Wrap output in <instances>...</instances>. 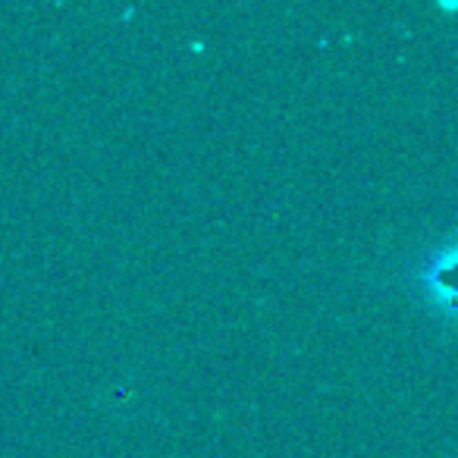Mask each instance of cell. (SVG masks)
<instances>
[{
  "mask_svg": "<svg viewBox=\"0 0 458 458\" xmlns=\"http://www.w3.org/2000/svg\"><path fill=\"white\" fill-rule=\"evenodd\" d=\"M427 283H430L437 305L458 314V249L443 251V255L433 261V270L427 274Z\"/></svg>",
  "mask_w": 458,
  "mask_h": 458,
  "instance_id": "cell-1",
  "label": "cell"
}]
</instances>
